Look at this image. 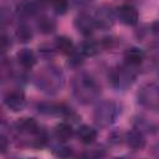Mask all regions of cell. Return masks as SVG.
Segmentation results:
<instances>
[{
	"label": "cell",
	"instance_id": "6da1fadb",
	"mask_svg": "<svg viewBox=\"0 0 159 159\" xmlns=\"http://www.w3.org/2000/svg\"><path fill=\"white\" fill-rule=\"evenodd\" d=\"M11 133L20 144L36 149L43 148L50 140L47 130L34 118H21L16 120L11 127Z\"/></svg>",
	"mask_w": 159,
	"mask_h": 159
},
{
	"label": "cell",
	"instance_id": "7a4b0ae2",
	"mask_svg": "<svg viewBox=\"0 0 159 159\" xmlns=\"http://www.w3.org/2000/svg\"><path fill=\"white\" fill-rule=\"evenodd\" d=\"M71 92L73 98L80 104L89 106L96 104L99 101L102 89L92 75L84 71H80L71 80Z\"/></svg>",
	"mask_w": 159,
	"mask_h": 159
},
{
	"label": "cell",
	"instance_id": "3957f363",
	"mask_svg": "<svg viewBox=\"0 0 159 159\" xmlns=\"http://www.w3.org/2000/svg\"><path fill=\"white\" fill-rule=\"evenodd\" d=\"M34 86L46 96L58 94L65 86V73L55 63H46L32 76Z\"/></svg>",
	"mask_w": 159,
	"mask_h": 159
},
{
	"label": "cell",
	"instance_id": "277c9868",
	"mask_svg": "<svg viewBox=\"0 0 159 159\" xmlns=\"http://www.w3.org/2000/svg\"><path fill=\"white\" fill-rule=\"evenodd\" d=\"M139 75V68L130 66L129 63L122 61L120 63L112 67L108 72V82L116 91H125L133 86Z\"/></svg>",
	"mask_w": 159,
	"mask_h": 159
},
{
	"label": "cell",
	"instance_id": "5b68a950",
	"mask_svg": "<svg viewBox=\"0 0 159 159\" xmlns=\"http://www.w3.org/2000/svg\"><path fill=\"white\" fill-rule=\"evenodd\" d=\"M120 114V106L116 101H98L93 109V122L97 128H107L116 123Z\"/></svg>",
	"mask_w": 159,
	"mask_h": 159
},
{
	"label": "cell",
	"instance_id": "8992f818",
	"mask_svg": "<svg viewBox=\"0 0 159 159\" xmlns=\"http://www.w3.org/2000/svg\"><path fill=\"white\" fill-rule=\"evenodd\" d=\"M137 103L149 112H159V82L142 84L137 92Z\"/></svg>",
	"mask_w": 159,
	"mask_h": 159
},
{
	"label": "cell",
	"instance_id": "52a82bcc",
	"mask_svg": "<svg viewBox=\"0 0 159 159\" xmlns=\"http://www.w3.org/2000/svg\"><path fill=\"white\" fill-rule=\"evenodd\" d=\"M36 109L40 114L50 116V117H61L65 120L72 123V120L78 119L77 114L66 104L57 102H41L36 106Z\"/></svg>",
	"mask_w": 159,
	"mask_h": 159
},
{
	"label": "cell",
	"instance_id": "ba28073f",
	"mask_svg": "<svg viewBox=\"0 0 159 159\" xmlns=\"http://www.w3.org/2000/svg\"><path fill=\"white\" fill-rule=\"evenodd\" d=\"M43 9L39 0H22L16 4L15 15L19 21H27L30 19H36Z\"/></svg>",
	"mask_w": 159,
	"mask_h": 159
},
{
	"label": "cell",
	"instance_id": "9c48e42d",
	"mask_svg": "<svg viewBox=\"0 0 159 159\" xmlns=\"http://www.w3.org/2000/svg\"><path fill=\"white\" fill-rule=\"evenodd\" d=\"M93 19L96 22L97 29L99 30H109L113 27L117 17H116V9L109 5H101L96 9L93 14Z\"/></svg>",
	"mask_w": 159,
	"mask_h": 159
},
{
	"label": "cell",
	"instance_id": "30bf717a",
	"mask_svg": "<svg viewBox=\"0 0 159 159\" xmlns=\"http://www.w3.org/2000/svg\"><path fill=\"white\" fill-rule=\"evenodd\" d=\"M73 26L77 30V32L81 34L83 37H91L93 35L94 30L97 29L93 15H91L86 11H81L75 16Z\"/></svg>",
	"mask_w": 159,
	"mask_h": 159
},
{
	"label": "cell",
	"instance_id": "8fae6325",
	"mask_svg": "<svg viewBox=\"0 0 159 159\" xmlns=\"http://www.w3.org/2000/svg\"><path fill=\"white\" fill-rule=\"evenodd\" d=\"M2 102L11 112H20L26 106V96L21 88H12L4 94Z\"/></svg>",
	"mask_w": 159,
	"mask_h": 159
},
{
	"label": "cell",
	"instance_id": "7c38bea8",
	"mask_svg": "<svg viewBox=\"0 0 159 159\" xmlns=\"http://www.w3.org/2000/svg\"><path fill=\"white\" fill-rule=\"evenodd\" d=\"M117 20L125 26H135L139 22V14L135 6L132 4H122L116 7Z\"/></svg>",
	"mask_w": 159,
	"mask_h": 159
},
{
	"label": "cell",
	"instance_id": "4fadbf2b",
	"mask_svg": "<svg viewBox=\"0 0 159 159\" xmlns=\"http://www.w3.org/2000/svg\"><path fill=\"white\" fill-rule=\"evenodd\" d=\"M123 142L132 150H135V152L142 150V149H144L145 143H147V140H145V133L134 127L133 129L128 130L123 135Z\"/></svg>",
	"mask_w": 159,
	"mask_h": 159
},
{
	"label": "cell",
	"instance_id": "5bb4252c",
	"mask_svg": "<svg viewBox=\"0 0 159 159\" xmlns=\"http://www.w3.org/2000/svg\"><path fill=\"white\" fill-rule=\"evenodd\" d=\"M75 135H76V129L73 128L72 123L65 119L57 123L52 129V137L56 139V142L60 143H67Z\"/></svg>",
	"mask_w": 159,
	"mask_h": 159
},
{
	"label": "cell",
	"instance_id": "9a60e30c",
	"mask_svg": "<svg viewBox=\"0 0 159 159\" xmlns=\"http://www.w3.org/2000/svg\"><path fill=\"white\" fill-rule=\"evenodd\" d=\"M15 60H16L17 66L21 70L29 71V70H31L36 65V62H37V55L31 48L24 47L20 51H17Z\"/></svg>",
	"mask_w": 159,
	"mask_h": 159
},
{
	"label": "cell",
	"instance_id": "2e32d148",
	"mask_svg": "<svg viewBox=\"0 0 159 159\" xmlns=\"http://www.w3.org/2000/svg\"><path fill=\"white\" fill-rule=\"evenodd\" d=\"M57 24L55 19L45 12H41L36 19H35V29L42 34V35H50L56 31Z\"/></svg>",
	"mask_w": 159,
	"mask_h": 159
},
{
	"label": "cell",
	"instance_id": "e0dca14e",
	"mask_svg": "<svg viewBox=\"0 0 159 159\" xmlns=\"http://www.w3.org/2000/svg\"><path fill=\"white\" fill-rule=\"evenodd\" d=\"M82 144L89 145L94 143V140L98 137V130L96 127L88 125V124H81L76 129V135H75Z\"/></svg>",
	"mask_w": 159,
	"mask_h": 159
},
{
	"label": "cell",
	"instance_id": "ac0fdd59",
	"mask_svg": "<svg viewBox=\"0 0 159 159\" xmlns=\"http://www.w3.org/2000/svg\"><path fill=\"white\" fill-rule=\"evenodd\" d=\"M102 48H103L102 41H96V40H92L91 37H86V40H83L77 47L80 53L83 55L84 57L96 56L102 51Z\"/></svg>",
	"mask_w": 159,
	"mask_h": 159
},
{
	"label": "cell",
	"instance_id": "d6986e66",
	"mask_svg": "<svg viewBox=\"0 0 159 159\" xmlns=\"http://www.w3.org/2000/svg\"><path fill=\"white\" fill-rule=\"evenodd\" d=\"M145 60V52L144 50L139 48V47H129L125 50L124 56H123V61L129 63L130 66L138 67L140 68L142 63Z\"/></svg>",
	"mask_w": 159,
	"mask_h": 159
},
{
	"label": "cell",
	"instance_id": "ffe728a7",
	"mask_svg": "<svg viewBox=\"0 0 159 159\" xmlns=\"http://www.w3.org/2000/svg\"><path fill=\"white\" fill-rule=\"evenodd\" d=\"M15 39L20 43H29L34 39V29L27 21H19L15 29Z\"/></svg>",
	"mask_w": 159,
	"mask_h": 159
},
{
	"label": "cell",
	"instance_id": "44dd1931",
	"mask_svg": "<svg viewBox=\"0 0 159 159\" xmlns=\"http://www.w3.org/2000/svg\"><path fill=\"white\" fill-rule=\"evenodd\" d=\"M42 9L51 10L55 15H65L68 10L70 0H39Z\"/></svg>",
	"mask_w": 159,
	"mask_h": 159
},
{
	"label": "cell",
	"instance_id": "7402d4cb",
	"mask_svg": "<svg viewBox=\"0 0 159 159\" xmlns=\"http://www.w3.org/2000/svg\"><path fill=\"white\" fill-rule=\"evenodd\" d=\"M53 46H55V48H56L57 52L63 53V55H66V56L71 55L72 52H75V51L77 50V47H76V45L73 43V41H72L70 37L65 36V35L56 36L55 40H53Z\"/></svg>",
	"mask_w": 159,
	"mask_h": 159
},
{
	"label": "cell",
	"instance_id": "603a6c76",
	"mask_svg": "<svg viewBox=\"0 0 159 159\" xmlns=\"http://www.w3.org/2000/svg\"><path fill=\"white\" fill-rule=\"evenodd\" d=\"M52 153L60 158H68V157L73 155V149L71 147H68L66 143L57 142V144L52 148Z\"/></svg>",
	"mask_w": 159,
	"mask_h": 159
},
{
	"label": "cell",
	"instance_id": "cb8c5ba5",
	"mask_svg": "<svg viewBox=\"0 0 159 159\" xmlns=\"http://www.w3.org/2000/svg\"><path fill=\"white\" fill-rule=\"evenodd\" d=\"M84 58L86 57L83 55H81L78 50H76L75 52H72L71 55L67 56V66L70 68H78L80 66H82Z\"/></svg>",
	"mask_w": 159,
	"mask_h": 159
},
{
	"label": "cell",
	"instance_id": "d4e9b609",
	"mask_svg": "<svg viewBox=\"0 0 159 159\" xmlns=\"http://www.w3.org/2000/svg\"><path fill=\"white\" fill-rule=\"evenodd\" d=\"M37 53H39L40 57H42L45 60H50V58H53L55 57V55L57 53V51H56V48H55L53 45H51V46L50 45H41L37 48Z\"/></svg>",
	"mask_w": 159,
	"mask_h": 159
},
{
	"label": "cell",
	"instance_id": "484cf974",
	"mask_svg": "<svg viewBox=\"0 0 159 159\" xmlns=\"http://www.w3.org/2000/svg\"><path fill=\"white\" fill-rule=\"evenodd\" d=\"M9 147V138L5 135V133H2L0 135V153H5Z\"/></svg>",
	"mask_w": 159,
	"mask_h": 159
},
{
	"label": "cell",
	"instance_id": "4316f807",
	"mask_svg": "<svg viewBox=\"0 0 159 159\" xmlns=\"http://www.w3.org/2000/svg\"><path fill=\"white\" fill-rule=\"evenodd\" d=\"M11 47V37L6 34H2V52H6Z\"/></svg>",
	"mask_w": 159,
	"mask_h": 159
},
{
	"label": "cell",
	"instance_id": "83f0119b",
	"mask_svg": "<svg viewBox=\"0 0 159 159\" xmlns=\"http://www.w3.org/2000/svg\"><path fill=\"white\" fill-rule=\"evenodd\" d=\"M150 31H152L157 37H159V20H155V21L150 25Z\"/></svg>",
	"mask_w": 159,
	"mask_h": 159
}]
</instances>
